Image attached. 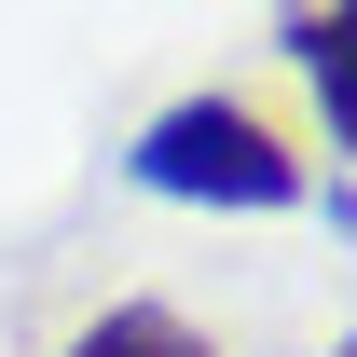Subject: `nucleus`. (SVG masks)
I'll list each match as a JSON object with an SVG mask.
<instances>
[{
  "mask_svg": "<svg viewBox=\"0 0 357 357\" xmlns=\"http://www.w3.org/2000/svg\"><path fill=\"white\" fill-rule=\"evenodd\" d=\"M124 178L165 192V206H303V151L248 110V96H165L151 124L124 137Z\"/></svg>",
  "mask_w": 357,
  "mask_h": 357,
  "instance_id": "1",
  "label": "nucleus"
},
{
  "mask_svg": "<svg viewBox=\"0 0 357 357\" xmlns=\"http://www.w3.org/2000/svg\"><path fill=\"white\" fill-rule=\"evenodd\" d=\"M275 55L316 83V137L344 151V137H357L344 124V0H275Z\"/></svg>",
  "mask_w": 357,
  "mask_h": 357,
  "instance_id": "2",
  "label": "nucleus"
},
{
  "mask_svg": "<svg viewBox=\"0 0 357 357\" xmlns=\"http://www.w3.org/2000/svg\"><path fill=\"white\" fill-rule=\"evenodd\" d=\"M55 357H220V344H206L178 303H110V316H83Z\"/></svg>",
  "mask_w": 357,
  "mask_h": 357,
  "instance_id": "3",
  "label": "nucleus"
}]
</instances>
